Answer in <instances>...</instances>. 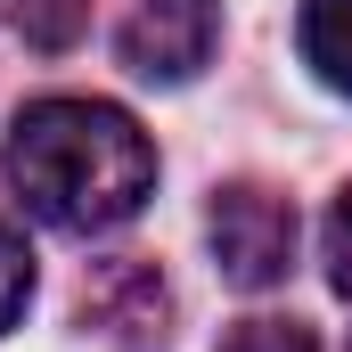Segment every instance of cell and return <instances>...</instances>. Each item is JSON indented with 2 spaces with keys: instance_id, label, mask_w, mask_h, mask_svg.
<instances>
[{
  "instance_id": "cell-1",
  "label": "cell",
  "mask_w": 352,
  "mask_h": 352,
  "mask_svg": "<svg viewBox=\"0 0 352 352\" xmlns=\"http://www.w3.org/2000/svg\"><path fill=\"white\" fill-rule=\"evenodd\" d=\"M0 173L33 221L66 238H98L156 197V148L115 98H33L8 123Z\"/></svg>"
},
{
  "instance_id": "cell-2",
  "label": "cell",
  "mask_w": 352,
  "mask_h": 352,
  "mask_svg": "<svg viewBox=\"0 0 352 352\" xmlns=\"http://www.w3.org/2000/svg\"><path fill=\"white\" fill-rule=\"evenodd\" d=\"M205 238H213V263L230 287H246V295H263L287 278L295 263V205L263 188V180H230V188H213V205H205Z\"/></svg>"
},
{
  "instance_id": "cell-3",
  "label": "cell",
  "mask_w": 352,
  "mask_h": 352,
  "mask_svg": "<svg viewBox=\"0 0 352 352\" xmlns=\"http://www.w3.org/2000/svg\"><path fill=\"white\" fill-rule=\"evenodd\" d=\"M221 41V0H131L123 66L140 82H197Z\"/></svg>"
},
{
  "instance_id": "cell-4",
  "label": "cell",
  "mask_w": 352,
  "mask_h": 352,
  "mask_svg": "<svg viewBox=\"0 0 352 352\" xmlns=\"http://www.w3.org/2000/svg\"><path fill=\"white\" fill-rule=\"evenodd\" d=\"M82 328H98L123 352H156L173 336V295H164L156 263H98L82 278Z\"/></svg>"
},
{
  "instance_id": "cell-5",
  "label": "cell",
  "mask_w": 352,
  "mask_h": 352,
  "mask_svg": "<svg viewBox=\"0 0 352 352\" xmlns=\"http://www.w3.org/2000/svg\"><path fill=\"white\" fill-rule=\"evenodd\" d=\"M295 41H303V66L352 98V0H303Z\"/></svg>"
},
{
  "instance_id": "cell-6",
  "label": "cell",
  "mask_w": 352,
  "mask_h": 352,
  "mask_svg": "<svg viewBox=\"0 0 352 352\" xmlns=\"http://www.w3.org/2000/svg\"><path fill=\"white\" fill-rule=\"evenodd\" d=\"M0 8H8V33L25 50H50V58L90 33V0H0Z\"/></svg>"
},
{
  "instance_id": "cell-7",
  "label": "cell",
  "mask_w": 352,
  "mask_h": 352,
  "mask_svg": "<svg viewBox=\"0 0 352 352\" xmlns=\"http://www.w3.org/2000/svg\"><path fill=\"white\" fill-rule=\"evenodd\" d=\"M25 303H33V246H25V230L0 213V336L25 320Z\"/></svg>"
},
{
  "instance_id": "cell-8",
  "label": "cell",
  "mask_w": 352,
  "mask_h": 352,
  "mask_svg": "<svg viewBox=\"0 0 352 352\" xmlns=\"http://www.w3.org/2000/svg\"><path fill=\"white\" fill-rule=\"evenodd\" d=\"M221 352H320V336H311L303 320H270V311H254V320H238V328L221 336Z\"/></svg>"
},
{
  "instance_id": "cell-9",
  "label": "cell",
  "mask_w": 352,
  "mask_h": 352,
  "mask_svg": "<svg viewBox=\"0 0 352 352\" xmlns=\"http://www.w3.org/2000/svg\"><path fill=\"white\" fill-rule=\"evenodd\" d=\"M320 254H328V287L352 303V188L328 205V230H320Z\"/></svg>"
},
{
  "instance_id": "cell-10",
  "label": "cell",
  "mask_w": 352,
  "mask_h": 352,
  "mask_svg": "<svg viewBox=\"0 0 352 352\" xmlns=\"http://www.w3.org/2000/svg\"><path fill=\"white\" fill-rule=\"evenodd\" d=\"M344 352H352V344H344Z\"/></svg>"
}]
</instances>
